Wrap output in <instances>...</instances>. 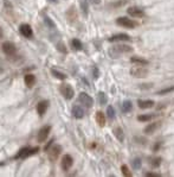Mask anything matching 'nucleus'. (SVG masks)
<instances>
[{
    "mask_svg": "<svg viewBox=\"0 0 174 177\" xmlns=\"http://www.w3.org/2000/svg\"><path fill=\"white\" fill-rule=\"evenodd\" d=\"M133 53V48L130 45H126V44H117L114 45L109 49L108 54L111 58H120L122 55H127Z\"/></svg>",
    "mask_w": 174,
    "mask_h": 177,
    "instance_id": "nucleus-1",
    "label": "nucleus"
},
{
    "mask_svg": "<svg viewBox=\"0 0 174 177\" xmlns=\"http://www.w3.org/2000/svg\"><path fill=\"white\" fill-rule=\"evenodd\" d=\"M38 151H39L38 146H36V147H27V146H25V147H23V149H20V150L18 151V153L16 155L14 158L16 159H18V158H27L29 156L37 153Z\"/></svg>",
    "mask_w": 174,
    "mask_h": 177,
    "instance_id": "nucleus-2",
    "label": "nucleus"
},
{
    "mask_svg": "<svg viewBox=\"0 0 174 177\" xmlns=\"http://www.w3.org/2000/svg\"><path fill=\"white\" fill-rule=\"evenodd\" d=\"M116 24L119 26H123V27H127V29H134V27L137 26L136 22H134V20L127 18V17H120V18H117L116 19Z\"/></svg>",
    "mask_w": 174,
    "mask_h": 177,
    "instance_id": "nucleus-3",
    "label": "nucleus"
},
{
    "mask_svg": "<svg viewBox=\"0 0 174 177\" xmlns=\"http://www.w3.org/2000/svg\"><path fill=\"white\" fill-rule=\"evenodd\" d=\"M130 75L136 79H143L148 75V69H146L143 65H137L130 69Z\"/></svg>",
    "mask_w": 174,
    "mask_h": 177,
    "instance_id": "nucleus-4",
    "label": "nucleus"
},
{
    "mask_svg": "<svg viewBox=\"0 0 174 177\" xmlns=\"http://www.w3.org/2000/svg\"><path fill=\"white\" fill-rule=\"evenodd\" d=\"M59 91L63 95L64 99H66V100H71L75 95L74 88L70 86V85H65V83L59 87Z\"/></svg>",
    "mask_w": 174,
    "mask_h": 177,
    "instance_id": "nucleus-5",
    "label": "nucleus"
},
{
    "mask_svg": "<svg viewBox=\"0 0 174 177\" xmlns=\"http://www.w3.org/2000/svg\"><path fill=\"white\" fill-rule=\"evenodd\" d=\"M49 159L51 162H56L59 155L62 153V146L61 145H53L51 149H49Z\"/></svg>",
    "mask_w": 174,
    "mask_h": 177,
    "instance_id": "nucleus-6",
    "label": "nucleus"
},
{
    "mask_svg": "<svg viewBox=\"0 0 174 177\" xmlns=\"http://www.w3.org/2000/svg\"><path fill=\"white\" fill-rule=\"evenodd\" d=\"M3 51L5 53L7 56H13V55H16L17 53V47L14 43H12V42H4L3 43Z\"/></svg>",
    "mask_w": 174,
    "mask_h": 177,
    "instance_id": "nucleus-7",
    "label": "nucleus"
},
{
    "mask_svg": "<svg viewBox=\"0 0 174 177\" xmlns=\"http://www.w3.org/2000/svg\"><path fill=\"white\" fill-rule=\"evenodd\" d=\"M50 131H51V126H43L42 129L39 130V132H38V137H37V140L38 143H44L45 140L49 138V134H50Z\"/></svg>",
    "mask_w": 174,
    "mask_h": 177,
    "instance_id": "nucleus-8",
    "label": "nucleus"
},
{
    "mask_svg": "<svg viewBox=\"0 0 174 177\" xmlns=\"http://www.w3.org/2000/svg\"><path fill=\"white\" fill-rule=\"evenodd\" d=\"M78 102L79 103H82V105H84L85 107H91L92 105H94V100H92V97L88 95L87 93H81L78 95Z\"/></svg>",
    "mask_w": 174,
    "mask_h": 177,
    "instance_id": "nucleus-9",
    "label": "nucleus"
},
{
    "mask_svg": "<svg viewBox=\"0 0 174 177\" xmlns=\"http://www.w3.org/2000/svg\"><path fill=\"white\" fill-rule=\"evenodd\" d=\"M72 164H74V158L70 155H64L63 158H62V162H61V166L64 171H69Z\"/></svg>",
    "mask_w": 174,
    "mask_h": 177,
    "instance_id": "nucleus-10",
    "label": "nucleus"
},
{
    "mask_svg": "<svg viewBox=\"0 0 174 177\" xmlns=\"http://www.w3.org/2000/svg\"><path fill=\"white\" fill-rule=\"evenodd\" d=\"M127 12H128V14L130 17H133V18H142V17H145L143 10H141L140 7H136V6L129 7V8L127 10Z\"/></svg>",
    "mask_w": 174,
    "mask_h": 177,
    "instance_id": "nucleus-11",
    "label": "nucleus"
},
{
    "mask_svg": "<svg viewBox=\"0 0 174 177\" xmlns=\"http://www.w3.org/2000/svg\"><path fill=\"white\" fill-rule=\"evenodd\" d=\"M132 38L129 35H127V33H117V35H114V36H111L108 41L109 42H128V41H130Z\"/></svg>",
    "mask_w": 174,
    "mask_h": 177,
    "instance_id": "nucleus-12",
    "label": "nucleus"
},
{
    "mask_svg": "<svg viewBox=\"0 0 174 177\" xmlns=\"http://www.w3.org/2000/svg\"><path fill=\"white\" fill-rule=\"evenodd\" d=\"M19 31L25 38H31L33 36V31H32L31 26L29 24H21L19 26Z\"/></svg>",
    "mask_w": 174,
    "mask_h": 177,
    "instance_id": "nucleus-13",
    "label": "nucleus"
},
{
    "mask_svg": "<svg viewBox=\"0 0 174 177\" xmlns=\"http://www.w3.org/2000/svg\"><path fill=\"white\" fill-rule=\"evenodd\" d=\"M161 126V123L160 121H155V123H152L149 124V125H147L146 127H145V130H143V133L146 134H153L156 130L159 129Z\"/></svg>",
    "mask_w": 174,
    "mask_h": 177,
    "instance_id": "nucleus-14",
    "label": "nucleus"
},
{
    "mask_svg": "<svg viewBox=\"0 0 174 177\" xmlns=\"http://www.w3.org/2000/svg\"><path fill=\"white\" fill-rule=\"evenodd\" d=\"M49 101L48 100H43V101L40 102H38V105H37V112L38 114L40 115V117H43L45 113H46V111H48V108H49Z\"/></svg>",
    "mask_w": 174,
    "mask_h": 177,
    "instance_id": "nucleus-15",
    "label": "nucleus"
},
{
    "mask_svg": "<svg viewBox=\"0 0 174 177\" xmlns=\"http://www.w3.org/2000/svg\"><path fill=\"white\" fill-rule=\"evenodd\" d=\"M66 18L70 23H74L77 20V11L75 8V6H71L66 12Z\"/></svg>",
    "mask_w": 174,
    "mask_h": 177,
    "instance_id": "nucleus-16",
    "label": "nucleus"
},
{
    "mask_svg": "<svg viewBox=\"0 0 174 177\" xmlns=\"http://www.w3.org/2000/svg\"><path fill=\"white\" fill-rule=\"evenodd\" d=\"M130 62L136 65H143V67L149 64V62H148L147 59L143 58V57H139V56H133V57H130Z\"/></svg>",
    "mask_w": 174,
    "mask_h": 177,
    "instance_id": "nucleus-17",
    "label": "nucleus"
},
{
    "mask_svg": "<svg viewBox=\"0 0 174 177\" xmlns=\"http://www.w3.org/2000/svg\"><path fill=\"white\" fill-rule=\"evenodd\" d=\"M72 115L76 119H82L84 117V109L81 106H78V105H75L72 107Z\"/></svg>",
    "mask_w": 174,
    "mask_h": 177,
    "instance_id": "nucleus-18",
    "label": "nucleus"
},
{
    "mask_svg": "<svg viewBox=\"0 0 174 177\" xmlns=\"http://www.w3.org/2000/svg\"><path fill=\"white\" fill-rule=\"evenodd\" d=\"M137 105L141 109H147V108H152L155 105V102L153 100H139Z\"/></svg>",
    "mask_w": 174,
    "mask_h": 177,
    "instance_id": "nucleus-19",
    "label": "nucleus"
},
{
    "mask_svg": "<svg viewBox=\"0 0 174 177\" xmlns=\"http://www.w3.org/2000/svg\"><path fill=\"white\" fill-rule=\"evenodd\" d=\"M24 81H25V85H26L29 88H31L36 85V76L33 75V74H26L25 77H24Z\"/></svg>",
    "mask_w": 174,
    "mask_h": 177,
    "instance_id": "nucleus-20",
    "label": "nucleus"
},
{
    "mask_svg": "<svg viewBox=\"0 0 174 177\" xmlns=\"http://www.w3.org/2000/svg\"><path fill=\"white\" fill-rule=\"evenodd\" d=\"M96 123L98 124L100 127H104L106 126V115L102 112H97L96 113Z\"/></svg>",
    "mask_w": 174,
    "mask_h": 177,
    "instance_id": "nucleus-21",
    "label": "nucleus"
},
{
    "mask_svg": "<svg viewBox=\"0 0 174 177\" xmlns=\"http://www.w3.org/2000/svg\"><path fill=\"white\" fill-rule=\"evenodd\" d=\"M113 133H114V136H115L116 138H117V140L119 141H123L124 140V133H123V130L121 129V127H115V129L113 130Z\"/></svg>",
    "mask_w": 174,
    "mask_h": 177,
    "instance_id": "nucleus-22",
    "label": "nucleus"
},
{
    "mask_svg": "<svg viewBox=\"0 0 174 177\" xmlns=\"http://www.w3.org/2000/svg\"><path fill=\"white\" fill-rule=\"evenodd\" d=\"M133 109V103L129 100H124L122 103V112L123 113H129Z\"/></svg>",
    "mask_w": 174,
    "mask_h": 177,
    "instance_id": "nucleus-23",
    "label": "nucleus"
},
{
    "mask_svg": "<svg viewBox=\"0 0 174 177\" xmlns=\"http://www.w3.org/2000/svg\"><path fill=\"white\" fill-rule=\"evenodd\" d=\"M153 114H141L137 117V120L141 121V123H146V121H150L153 119Z\"/></svg>",
    "mask_w": 174,
    "mask_h": 177,
    "instance_id": "nucleus-24",
    "label": "nucleus"
},
{
    "mask_svg": "<svg viewBox=\"0 0 174 177\" xmlns=\"http://www.w3.org/2000/svg\"><path fill=\"white\" fill-rule=\"evenodd\" d=\"M51 74H52L56 79H58V80H65L66 79V75L65 74H63V73H61V71H58V70L56 69H51Z\"/></svg>",
    "mask_w": 174,
    "mask_h": 177,
    "instance_id": "nucleus-25",
    "label": "nucleus"
},
{
    "mask_svg": "<svg viewBox=\"0 0 174 177\" xmlns=\"http://www.w3.org/2000/svg\"><path fill=\"white\" fill-rule=\"evenodd\" d=\"M81 8H82V12H83L84 17L88 16L89 6H88V1H87V0H81Z\"/></svg>",
    "mask_w": 174,
    "mask_h": 177,
    "instance_id": "nucleus-26",
    "label": "nucleus"
},
{
    "mask_svg": "<svg viewBox=\"0 0 174 177\" xmlns=\"http://www.w3.org/2000/svg\"><path fill=\"white\" fill-rule=\"evenodd\" d=\"M98 101H100V105H106L107 102H108V97H107V95H106V93H103V91H100L98 93Z\"/></svg>",
    "mask_w": 174,
    "mask_h": 177,
    "instance_id": "nucleus-27",
    "label": "nucleus"
},
{
    "mask_svg": "<svg viewBox=\"0 0 174 177\" xmlns=\"http://www.w3.org/2000/svg\"><path fill=\"white\" fill-rule=\"evenodd\" d=\"M121 171H122V175H123V176H126V177H132L133 176L132 171L129 170V168H128L126 164H123V165L121 166Z\"/></svg>",
    "mask_w": 174,
    "mask_h": 177,
    "instance_id": "nucleus-28",
    "label": "nucleus"
},
{
    "mask_svg": "<svg viewBox=\"0 0 174 177\" xmlns=\"http://www.w3.org/2000/svg\"><path fill=\"white\" fill-rule=\"evenodd\" d=\"M71 44H72L74 49H76V50H82V48H83L82 42H81L79 39H77V38H74V39H72V42H71Z\"/></svg>",
    "mask_w": 174,
    "mask_h": 177,
    "instance_id": "nucleus-29",
    "label": "nucleus"
},
{
    "mask_svg": "<svg viewBox=\"0 0 174 177\" xmlns=\"http://www.w3.org/2000/svg\"><path fill=\"white\" fill-rule=\"evenodd\" d=\"M172 91H174V86L167 87V88H164V89L159 91L158 95H166V94H169V93H172Z\"/></svg>",
    "mask_w": 174,
    "mask_h": 177,
    "instance_id": "nucleus-30",
    "label": "nucleus"
},
{
    "mask_svg": "<svg viewBox=\"0 0 174 177\" xmlns=\"http://www.w3.org/2000/svg\"><path fill=\"white\" fill-rule=\"evenodd\" d=\"M132 165L135 170H139V169L141 168V165H142V161H141L140 158H134L132 162Z\"/></svg>",
    "mask_w": 174,
    "mask_h": 177,
    "instance_id": "nucleus-31",
    "label": "nucleus"
},
{
    "mask_svg": "<svg viewBox=\"0 0 174 177\" xmlns=\"http://www.w3.org/2000/svg\"><path fill=\"white\" fill-rule=\"evenodd\" d=\"M150 165L153 166V168H159V166L161 165V158L160 157H154L150 159Z\"/></svg>",
    "mask_w": 174,
    "mask_h": 177,
    "instance_id": "nucleus-32",
    "label": "nucleus"
},
{
    "mask_svg": "<svg viewBox=\"0 0 174 177\" xmlns=\"http://www.w3.org/2000/svg\"><path fill=\"white\" fill-rule=\"evenodd\" d=\"M44 22L46 24V26H49V29H56V24L52 22L50 17H44Z\"/></svg>",
    "mask_w": 174,
    "mask_h": 177,
    "instance_id": "nucleus-33",
    "label": "nucleus"
},
{
    "mask_svg": "<svg viewBox=\"0 0 174 177\" xmlns=\"http://www.w3.org/2000/svg\"><path fill=\"white\" fill-rule=\"evenodd\" d=\"M107 115H108V118L109 119H115V109H114V107L113 106H108V108H107Z\"/></svg>",
    "mask_w": 174,
    "mask_h": 177,
    "instance_id": "nucleus-34",
    "label": "nucleus"
},
{
    "mask_svg": "<svg viewBox=\"0 0 174 177\" xmlns=\"http://www.w3.org/2000/svg\"><path fill=\"white\" fill-rule=\"evenodd\" d=\"M57 50L61 51L62 54H66V48H65L64 43H62V42H59V43L57 44Z\"/></svg>",
    "mask_w": 174,
    "mask_h": 177,
    "instance_id": "nucleus-35",
    "label": "nucleus"
},
{
    "mask_svg": "<svg viewBox=\"0 0 174 177\" xmlns=\"http://www.w3.org/2000/svg\"><path fill=\"white\" fill-rule=\"evenodd\" d=\"M92 76H94L95 80H97V79L100 77V70H98L97 67H94V68H92Z\"/></svg>",
    "mask_w": 174,
    "mask_h": 177,
    "instance_id": "nucleus-36",
    "label": "nucleus"
},
{
    "mask_svg": "<svg viewBox=\"0 0 174 177\" xmlns=\"http://www.w3.org/2000/svg\"><path fill=\"white\" fill-rule=\"evenodd\" d=\"M135 141H137V144H142L145 145L147 143V139L143 138V137H135Z\"/></svg>",
    "mask_w": 174,
    "mask_h": 177,
    "instance_id": "nucleus-37",
    "label": "nucleus"
},
{
    "mask_svg": "<svg viewBox=\"0 0 174 177\" xmlns=\"http://www.w3.org/2000/svg\"><path fill=\"white\" fill-rule=\"evenodd\" d=\"M160 147H161V141H156V143H155V145H154V147H153V151H154V152H156V151H158Z\"/></svg>",
    "mask_w": 174,
    "mask_h": 177,
    "instance_id": "nucleus-38",
    "label": "nucleus"
},
{
    "mask_svg": "<svg viewBox=\"0 0 174 177\" xmlns=\"http://www.w3.org/2000/svg\"><path fill=\"white\" fill-rule=\"evenodd\" d=\"M147 177H160V174H155V172H146Z\"/></svg>",
    "mask_w": 174,
    "mask_h": 177,
    "instance_id": "nucleus-39",
    "label": "nucleus"
},
{
    "mask_svg": "<svg viewBox=\"0 0 174 177\" xmlns=\"http://www.w3.org/2000/svg\"><path fill=\"white\" fill-rule=\"evenodd\" d=\"M52 143H53V139H52V140H50V141H49V144L45 145V147H44V150H45V151H48L49 149L51 147V145H52Z\"/></svg>",
    "mask_w": 174,
    "mask_h": 177,
    "instance_id": "nucleus-40",
    "label": "nucleus"
},
{
    "mask_svg": "<svg viewBox=\"0 0 174 177\" xmlns=\"http://www.w3.org/2000/svg\"><path fill=\"white\" fill-rule=\"evenodd\" d=\"M90 3L94 4V5H98V4L101 3V0H90Z\"/></svg>",
    "mask_w": 174,
    "mask_h": 177,
    "instance_id": "nucleus-41",
    "label": "nucleus"
},
{
    "mask_svg": "<svg viewBox=\"0 0 174 177\" xmlns=\"http://www.w3.org/2000/svg\"><path fill=\"white\" fill-rule=\"evenodd\" d=\"M1 36H3V31H1V29H0V38H1Z\"/></svg>",
    "mask_w": 174,
    "mask_h": 177,
    "instance_id": "nucleus-42",
    "label": "nucleus"
},
{
    "mask_svg": "<svg viewBox=\"0 0 174 177\" xmlns=\"http://www.w3.org/2000/svg\"><path fill=\"white\" fill-rule=\"evenodd\" d=\"M50 1H52V3H57L58 0H50Z\"/></svg>",
    "mask_w": 174,
    "mask_h": 177,
    "instance_id": "nucleus-43",
    "label": "nucleus"
},
{
    "mask_svg": "<svg viewBox=\"0 0 174 177\" xmlns=\"http://www.w3.org/2000/svg\"><path fill=\"white\" fill-rule=\"evenodd\" d=\"M1 165H3V163H0V166H1Z\"/></svg>",
    "mask_w": 174,
    "mask_h": 177,
    "instance_id": "nucleus-44",
    "label": "nucleus"
}]
</instances>
